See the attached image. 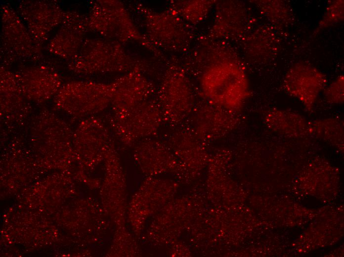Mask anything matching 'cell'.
I'll return each mask as SVG.
<instances>
[{
  "label": "cell",
  "mask_w": 344,
  "mask_h": 257,
  "mask_svg": "<svg viewBox=\"0 0 344 257\" xmlns=\"http://www.w3.org/2000/svg\"><path fill=\"white\" fill-rule=\"evenodd\" d=\"M38 3V5L34 6L26 2V10L22 15L31 31V35L39 43L46 38L51 28L62 20L64 15L56 5L42 2Z\"/></svg>",
  "instance_id": "7c38bea8"
},
{
  "label": "cell",
  "mask_w": 344,
  "mask_h": 257,
  "mask_svg": "<svg viewBox=\"0 0 344 257\" xmlns=\"http://www.w3.org/2000/svg\"><path fill=\"white\" fill-rule=\"evenodd\" d=\"M16 79L22 94L30 99L43 101L55 93L59 87V77L44 68H31Z\"/></svg>",
  "instance_id": "30bf717a"
},
{
  "label": "cell",
  "mask_w": 344,
  "mask_h": 257,
  "mask_svg": "<svg viewBox=\"0 0 344 257\" xmlns=\"http://www.w3.org/2000/svg\"><path fill=\"white\" fill-rule=\"evenodd\" d=\"M248 13L242 3L235 1L221 2L217 5L213 30L222 38L244 37L251 21Z\"/></svg>",
  "instance_id": "52a82bcc"
},
{
  "label": "cell",
  "mask_w": 344,
  "mask_h": 257,
  "mask_svg": "<svg viewBox=\"0 0 344 257\" xmlns=\"http://www.w3.org/2000/svg\"><path fill=\"white\" fill-rule=\"evenodd\" d=\"M327 83L325 74L310 64L299 62L289 69L282 85L288 94L299 100L310 112Z\"/></svg>",
  "instance_id": "5b68a950"
},
{
  "label": "cell",
  "mask_w": 344,
  "mask_h": 257,
  "mask_svg": "<svg viewBox=\"0 0 344 257\" xmlns=\"http://www.w3.org/2000/svg\"><path fill=\"white\" fill-rule=\"evenodd\" d=\"M212 6V2L210 1L184 2L180 6L179 14L191 23H199L207 17Z\"/></svg>",
  "instance_id": "e0dca14e"
},
{
  "label": "cell",
  "mask_w": 344,
  "mask_h": 257,
  "mask_svg": "<svg viewBox=\"0 0 344 257\" xmlns=\"http://www.w3.org/2000/svg\"><path fill=\"white\" fill-rule=\"evenodd\" d=\"M325 100L331 104H340L344 101V77L340 75L323 90Z\"/></svg>",
  "instance_id": "ac0fdd59"
},
{
  "label": "cell",
  "mask_w": 344,
  "mask_h": 257,
  "mask_svg": "<svg viewBox=\"0 0 344 257\" xmlns=\"http://www.w3.org/2000/svg\"><path fill=\"white\" fill-rule=\"evenodd\" d=\"M62 89L57 103L63 109L78 116L97 113L112 101V84L77 82L69 84Z\"/></svg>",
  "instance_id": "3957f363"
},
{
  "label": "cell",
  "mask_w": 344,
  "mask_h": 257,
  "mask_svg": "<svg viewBox=\"0 0 344 257\" xmlns=\"http://www.w3.org/2000/svg\"><path fill=\"white\" fill-rule=\"evenodd\" d=\"M311 135L334 143L344 140V122L339 118H329L310 121Z\"/></svg>",
  "instance_id": "9a60e30c"
},
{
  "label": "cell",
  "mask_w": 344,
  "mask_h": 257,
  "mask_svg": "<svg viewBox=\"0 0 344 257\" xmlns=\"http://www.w3.org/2000/svg\"><path fill=\"white\" fill-rule=\"evenodd\" d=\"M106 42L101 41L100 49H98L97 45H90L92 47L91 49L84 44L80 55L75 57L74 60V68L87 73L122 71L123 69L116 64L120 63L118 59L119 60L121 56H116V55L121 54L116 53L119 48H116V45Z\"/></svg>",
  "instance_id": "ba28073f"
},
{
  "label": "cell",
  "mask_w": 344,
  "mask_h": 257,
  "mask_svg": "<svg viewBox=\"0 0 344 257\" xmlns=\"http://www.w3.org/2000/svg\"><path fill=\"white\" fill-rule=\"evenodd\" d=\"M271 29H257L244 37V50L247 56L256 61H267L278 51V37Z\"/></svg>",
  "instance_id": "4fadbf2b"
},
{
  "label": "cell",
  "mask_w": 344,
  "mask_h": 257,
  "mask_svg": "<svg viewBox=\"0 0 344 257\" xmlns=\"http://www.w3.org/2000/svg\"><path fill=\"white\" fill-rule=\"evenodd\" d=\"M200 86L208 102L234 113L242 108L250 95L247 76L236 54L206 67Z\"/></svg>",
  "instance_id": "6da1fadb"
},
{
  "label": "cell",
  "mask_w": 344,
  "mask_h": 257,
  "mask_svg": "<svg viewBox=\"0 0 344 257\" xmlns=\"http://www.w3.org/2000/svg\"><path fill=\"white\" fill-rule=\"evenodd\" d=\"M163 118L171 123L183 120L191 111L193 95L189 81L179 69H171L166 75L159 92Z\"/></svg>",
  "instance_id": "277c9868"
},
{
  "label": "cell",
  "mask_w": 344,
  "mask_h": 257,
  "mask_svg": "<svg viewBox=\"0 0 344 257\" xmlns=\"http://www.w3.org/2000/svg\"><path fill=\"white\" fill-rule=\"evenodd\" d=\"M261 14L277 29H283L293 25L295 13L289 2L281 0H254Z\"/></svg>",
  "instance_id": "5bb4252c"
},
{
  "label": "cell",
  "mask_w": 344,
  "mask_h": 257,
  "mask_svg": "<svg viewBox=\"0 0 344 257\" xmlns=\"http://www.w3.org/2000/svg\"><path fill=\"white\" fill-rule=\"evenodd\" d=\"M149 21L151 34L155 41L162 46L180 49L190 41V33L179 17L172 13H157Z\"/></svg>",
  "instance_id": "9c48e42d"
},
{
  "label": "cell",
  "mask_w": 344,
  "mask_h": 257,
  "mask_svg": "<svg viewBox=\"0 0 344 257\" xmlns=\"http://www.w3.org/2000/svg\"><path fill=\"white\" fill-rule=\"evenodd\" d=\"M264 121L275 132L284 136L299 138L310 135V121L289 109H272L266 113Z\"/></svg>",
  "instance_id": "8fae6325"
},
{
  "label": "cell",
  "mask_w": 344,
  "mask_h": 257,
  "mask_svg": "<svg viewBox=\"0 0 344 257\" xmlns=\"http://www.w3.org/2000/svg\"><path fill=\"white\" fill-rule=\"evenodd\" d=\"M163 119L160 105L147 100L124 112L114 114L110 123L116 136L130 144L156 133Z\"/></svg>",
  "instance_id": "7a4b0ae2"
},
{
  "label": "cell",
  "mask_w": 344,
  "mask_h": 257,
  "mask_svg": "<svg viewBox=\"0 0 344 257\" xmlns=\"http://www.w3.org/2000/svg\"><path fill=\"white\" fill-rule=\"evenodd\" d=\"M344 0H333L328 3L322 18L312 35V36L314 37L322 30L344 21Z\"/></svg>",
  "instance_id": "2e32d148"
},
{
  "label": "cell",
  "mask_w": 344,
  "mask_h": 257,
  "mask_svg": "<svg viewBox=\"0 0 344 257\" xmlns=\"http://www.w3.org/2000/svg\"><path fill=\"white\" fill-rule=\"evenodd\" d=\"M112 87L114 114L124 112L148 100L153 90L152 85L137 72L122 77L112 84Z\"/></svg>",
  "instance_id": "8992f818"
}]
</instances>
